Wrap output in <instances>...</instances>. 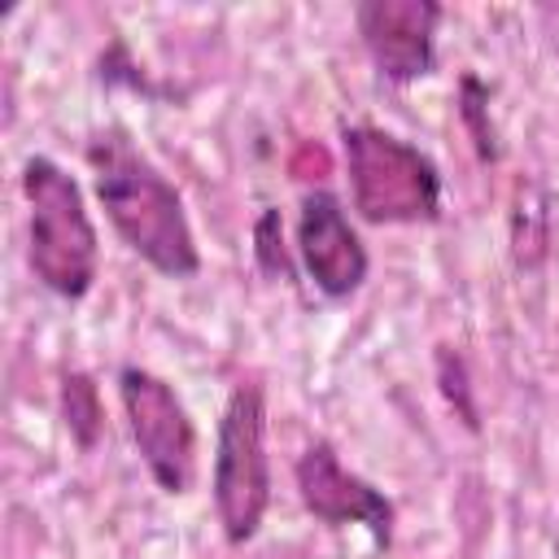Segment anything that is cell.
I'll list each match as a JSON object with an SVG mask.
<instances>
[{
  "instance_id": "277c9868",
  "label": "cell",
  "mask_w": 559,
  "mask_h": 559,
  "mask_svg": "<svg viewBox=\"0 0 559 559\" xmlns=\"http://www.w3.org/2000/svg\"><path fill=\"white\" fill-rule=\"evenodd\" d=\"M271 502L266 459V402L258 380H240L223 406L214 441V515L231 546L258 537Z\"/></svg>"
},
{
  "instance_id": "7a4b0ae2",
  "label": "cell",
  "mask_w": 559,
  "mask_h": 559,
  "mask_svg": "<svg viewBox=\"0 0 559 559\" xmlns=\"http://www.w3.org/2000/svg\"><path fill=\"white\" fill-rule=\"evenodd\" d=\"M22 197H26V262L31 275L66 297L79 301L96 284L100 240L83 201V188L70 170L52 157H26L22 166Z\"/></svg>"
},
{
  "instance_id": "6da1fadb",
  "label": "cell",
  "mask_w": 559,
  "mask_h": 559,
  "mask_svg": "<svg viewBox=\"0 0 559 559\" xmlns=\"http://www.w3.org/2000/svg\"><path fill=\"white\" fill-rule=\"evenodd\" d=\"M96 197L122 236V245L166 280H192L201 271L197 236L175 183L131 144L122 127L96 131L87 144Z\"/></svg>"
},
{
  "instance_id": "8fae6325",
  "label": "cell",
  "mask_w": 559,
  "mask_h": 559,
  "mask_svg": "<svg viewBox=\"0 0 559 559\" xmlns=\"http://www.w3.org/2000/svg\"><path fill=\"white\" fill-rule=\"evenodd\" d=\"M253 258H258L262 275H271V280H293V262H288L280 210H262V214H258V223H253Z\"/></svg>"
},
{
  "instance_id": "8992f818",
  "label": "cell",
  "mask_w": 559,
  "mask_h": 559,
  "mask_svg": "<svg viewBox=\"0 0 559 559\" xmlns=\"http://www.w3.org/2000/svg\"><path fill=\"white\" fill-rule=\"evenodd\" d=\"M297 493L306 502V511L314 520H323L328 528H345V524H362L371 533V542L380 550L393 546V502L362 476H354L336 450L328 441H314L301 459H297Z\"/></svg>"
},
{
  "instance_id": "ba28073f",
  "label": "cell",
  "mask_w": 559,
  "mask_h": 559,
  "mask_svg": "<svg viewBox=\"0 0 559 559\" xmlns=\"http://www.w3.org/2000/svg\"><path fill=\"white\" fill-rule=\"evenodd\" d=\"M297 258L306 266V275L314 280V288L323 297H349L362 288L367 280V249L358 240V231L349 227L341 201L332 192H306L301 197V214H297Z\"/></svg>"
},
{
  "instance_id": "30bf717a",
  "label": "cell",
  "mask_w": 559,
  "mask_h": 559,
  "mask_svg": "<svg viewBox=\"0 0 559 559\" xmlns=\"http://www.w3.org/2000/svg\"><path fill=\"white\" fill-rule=\"evenodd\" d=\"M459 118L467 127L476 157L498 162V140H493V122H489V87L476 74H463V83H459Z\"/></svg>"
},
{
  "instance_id": "9c48e42d",
  "label": "cell",
  "mask_w": 559,
  "mask_h": 559,
  "mask_svg": "<svg viewBox=\"0 0 559 559\" xmlns=\"http://www.w3.org/2000/svg\"><path fill=\"white\" fill-rule=\"evenodd\" d=\"M61 415H66V428L70 437L92 450L96 437H100V424H105V406H100V393H96V380L83 376V371H70L61 380Z\"/></svg>"
},
{
  "instance_id": "5b68a950",
  "label": "cell",
  "mask_w": 559,
  "mask_h": 559,
  "mask_svg": "<svg viewBox=\"0 0 559 559\" xmlns=\"http://www.w3.org/2000/svg\"><path fill=\"white\" fill-rule=\"evenodd\" d=\"M118 397H122L131 441H135L148 476L157 480V489L175 493V498L188 493L197 480V428H192L179 393L144 367H122Z\"/></svg>"
},
{
  "instance_id": "52a82bcc",
  "label": "cell",
  "mask_w": 559,
  "mask_h": 559,
  "mask_svg": "<svg viewBox=\"0 0 559 559\" xmlns=\"http://www.w3.org/2000/svg\"><path fill=\"white\" fill-rule=\"evenodd\" d=\"M362 48L389 83H415L432 74L441 4L432 0H362L354 9Z\"/></svg>"
},
{
  "instance_id": "3957f363",
  "label": "cell",
  "mask_w": 559,
  "mask_h": 559,
  "mask_svg": "<svg viewBox=\"0 0 559 559\" xmlns=\"http://www.w3.org/2000/svg\"><path fill=\"white\" fill-rule=\"evenodd\" d=\"M349 197L367 223H437L441 218V170L428 153L380 127H345Z\"/></svg>"
}]
</instances>
